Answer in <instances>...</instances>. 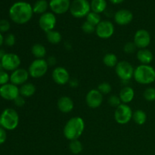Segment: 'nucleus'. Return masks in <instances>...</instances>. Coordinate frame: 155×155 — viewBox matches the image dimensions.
<instances>
[{"label":"nucleus","instance_id":"f257e3e1","mask_svg":"<svg viewBox=\"0 0 155 155\" xmlns=\"http://www.w3.org/2000/svg\"><path fill=\"white\" fill-rule=\"evenodd\" d=\"M33 15V6L26 2H18L11 6L9 17L17 24H25L31 20Z\"/></svg>","mask_w":155,"mask_h":155},{"label":"nucleus","instance_id":"f03ea898","mask_svg":"<svg viewBox=\"0 0 155 155\" xmlns=\"http://www.w3.org/2000/svg\"><path fill=\"white\" fill-rule=\"evenodd\" d=\"M85 130V122L80 117H74L68 120L63 130L64 137L68 140L78 139L83 135Z\"/></svg>","mask_w":155,"mask_h":155},{"label":"nucleus","instance_id":"7ed1b4c3","mask_svg":"<svg viewBox=\"0 0 155 155\" xmlns=\"http://www.w3.org/2000/svg\"><path fill=\"white\" fill-rule=\"evenodd\" d=\"M133 78L139 84H151L155 81V69L150 64H139L135 68Z\"/></svg>","mask_w":155,"mask_h":155},{"label":"nucleus","instance_id":"20e7f679","mask_svg":"<svg viewBox=\"0 0 155 155\" xmlns=\"http://www.w3.org/2000/svg\"><path fill=\"white\" fill-rule=\"evenodd\" d=\"M19 124V115L13 108H6L0 115V126L5 130H14Z\"/></svg>","mask_w":155,"mask_h":155},{"label":"nucleus","instance_id":"39448f33","mask_svg":"<svg viewBox=\"0 0 155 155\" xmlns=\"http://www.w3.org/2000/svg\"><path fill=\"white\" fill-rule=\"evenodd\" d=\"M90 12V3L88 0H74L71 4L70 12L76 18L86 17Z\"/></svg>","mask_w":155,"mask_h":155},{"label":"nucleus","instance_id":"423d86ee","mask_svg":"<svg viewBox=\"0 0 155 155\" xmlns=\"http://www.w3.org/2000/svg\"><path fill=\"white\" fill-rule=\"evenodd\" d=\"M48 70V64L45 59H35L29 66L28 72L32 78L39 79L44 77Z\"/></svg>","mask_w":155,"mask_h":155},{"label":"nucleus","instance_id":"0eeeda50","mask_svg":"<svg viewBox=\"0 0 155 155\" xmlns=\"http://www.w3.org/2000/svg\"><path fill=\"white\" fill-rule=\"evenodd\" d=\"M134 70L133 65L127 61H121L118 62L115 67V72L118 78L123 82H129L133 78Z\"/></svg>","mask_w":155,"mask_h":155},{"label":"nucleus","instance_id":"6e6552de","mask_svg":"<svg viewBox=\"0 0 155 155\" xmlns=\"http://www.w3.org/2000/svg\"><path fill=\"white\" fill-rule=\"evenodd\" d=\"M133 112L131 107L127 104H121L118 106L114 111V120L117 124L125 125L133 119Z\"/></svg>","mask_w":155,"mask_h":155},{"label":"nucleus","instance_id":"1a4fd4ad","mask_svg":"<svg viewBox=\"0 0 155 155\" xmlns=\"http://www.w3.org/2000/svg\"><path fill=\"white\" fill-rule=\"evenodd\" d=\"M114 31V25L110 21H101L95 28L96 36L102 39H107L112 37Z\"/></svg>","mask_w":155,"mask_h":155},{"label":"nucleus","instance_id":"9d476101","mask_svg":"<svg viewBox=\"0 0 155 155\" xmlns=\"http://www.w3.org/2000/svg\"><path fill=\"white\" fill-rule=\"evenodd\" d=\"M1 62L4 71L12 72L18 69L21 64L20 57L15 53H6L1 60Z\"/></svg>","mask_w":155,"mask_h":155},{"label":"nucleus","instance_id":"9b49d317","mask_svg":"<svg viewBox=\"0 0 155 155\" xmlns=\"http://www.w3.org/2000/svg\"><path fill=\"white\" fill-rule=\"evenodd\" d=\"M56 24H57V19L55 15L52 12H47L46 13L41 15L39 19V27L45 33H48L54 30Z\"/></svg>","mask_w":155,"mask_h":155},{"label":"nucleus","instance_id":"f8f14e48","mask_svg":"<svg viewBox=\"0 0 155 155\" xmlns=\"http://www.w3.org/2000/svg\"><path fill=\"white\" fill-rule=\"evenodd\" d=\"M151 34L148 30L140 29L136 32L133 38V42L139 49L147 48L151 44Z\"/></svg>","mask_w":155,"mask_h":155},{"label":"nucleus","instance_id":"ddd939ff","mask_svg":"<svg viewBox=\"0 0 155 155\" xmlns=\"http://www.w3.org/2000/svg\"><path fill=\"white\" fill-rule=\"evenodd\" d=\"M103 95L98 89H91L86 95V103L90 108L95 109L102 104Z\"/></svg>","mask_w":155,"mask_h":155},{"label":"nucleus","instance_id":"4468645a","mask_svg":"<svg viewBox=\"0 0 155 155\" xmlns=\"http://www.w3.org/2000/svg\"><path fill=\"white\" fill-rule=\"evenodd\" d=\"M19 95V88L12 83H8L0 86V96L4 99L8 101H14Z\"/></svg>","mask_w":155,"mask_h":155},{"label":"nucleus","instance_id":"2eb2a0df","mask_svg":"<svg viewBox=\"0 0 155 155\" xmlns=\"http://www.w3.org/2000/svg\"><path fill=\"white\" fill-rule=\"evenodd\" d=\"M51 77L54 83L60 86H64L68 83L71 79L69 72L64 67H56L52 71Z\"/></svg>","mask_w":155,"mask_h":155},{"label":"nucleus","instance_id":"dca6fc26","mask_svg":"<svg viewBox=\"0 0 155 155\" xmlns=\"http://www.w3.org/2000/svg\"><path fill=\"white\" fill-rule=\"evenodd\" d=\"M30 74L28 70L24 68H18L12 72L10 75V83L15 86H22L24 83H27Z\"/></svg>","mask_w":155,"mask_h":155},{"label":"nucleus","instance_id":"f3484780","mask_svg":"<svg viewBox=\"0 0 155 155\" xmlns=\"http://www.w3.org/2000/svg\"><path fill=\"white\" fill-rule=\"evenodd\" d=\"M71 4L70 0H51L49 2V8L52 13L63 15L70 11Z\"/></svg>","mask_w":155,"mask_h":155},{"label":"nucleus","instance_id":"a211bd4d","mask_svg":"<svg viewBox=\"0 0 155 155\" xmlns=\"http://www.w3.org/2000/svg\"><path fill=\"white\" fill-rule=\"evenodd\" d=\"M133 13L127 9H120L117 11L114 15V21L118 25H128L133 21Z\"/></svg>","mask_w":155,"mask_h":155},{"label":"nucleus","instance_id":"6ab92c4d","mask_svg":"<svg viewBox=\"0 0 155 155\" xmlns=\"http://www.w3.org/2000/svg\"><path fill=\"white\" fill-rule=\"evenodd\" d=\"M57 106L58 110L61 113L68 114L73 110L74 107V101L69 96H61L57 102Z\"/></svg>","mask_w":155,"mask_h":155},{"label":"nucleus","instance_id":"aec40b11","mask_svg":"<svg viewBox=\"0 0 155 155\" xmlns=\"http://www.w3.org/2000/svg\"><path fill=\"white\" fill-rule=\"evenodd\" d=\"M119 97L123 104H128L131 102L135 97V91L131 86H125L121 89L119 93Z\"/></svg>","mask_w":155,"mask_h":155},{"label":"nucleus","instance_id":"412c9836","mask_svg":"<svg viewBox=\"0 0 155 155\" xmlns=\"http://www.w3.org/2000/svg\"><path fill=\"white\" fill-rule=\"evenodd\" d=\"M136 58L141 64H150L154 60L153 53L148 48L139 49L136 53Z\"/></svg>","mask_w":155,"mask_h":155},{"label":"nucleus","instance_id":"4be33fe9","mask_svg":"<svg viewBox=\"0 0 155 155\" xmlns=\"http://www.w3.org/2000/svg\"><path fill=\"white\" fill-rule=\"evenodd\" d=\"M20 95L24 98H30L36 93V88L32 83H26L19 88Z\"/></svg>","mask_w":155,"mask_h":155},{"label":"nucleus","instance_id":"5701e85b","mask_svg":"<svg viewBox=\"0 0 155 155\" xmlns=\"http://www.w3.org/2000/svg\"><path fill=\"white\" fill-rule=\"evenodd\" d=\"M31 52L36 59H43L46 56L47 50L42 44L36 43L32 46Z\"/></svg>","mask_w":155,"mask_h":155},{"label":"nucleus","instance_id":"b1692460","mask_svg":"<svg viewBox=\"0 0 155 155\" xmlns=\"http://www.w3.org/2000/svg\"><path fill=\"white\" fill-rule=\"evenodd\" d=\"M90 6L92 12L100 15L107 8V2L106 0H92Z\"/></svg>","mask_w":155,"mask_h":155},{"label":"nucleus","instance_id":"393cba45","mask_svg":"<svg viewBox=\"0 0 155 155\" xmlns=\"http://www.w3.org/2000/svg\"><path fill=\"white\" fill-rule=\"evenodd\" d=\"M48 7H49V3L46 0H38L33 6V13L42 15L46 13Z\"/></svg>","mask_w":155,"mask_h":155},{"label":"nucleus","instance_id":"a878e982","mask_svg":"<svg viewBox=\"0 0 155 155\" xmlns=\"http://www.w3.org/2000/svg\"><path fill=\"white\" fill-rule=\"evenodd\" d=\"M103 63L107 68H115L118 64L117 57L114 53H107L103 57Z\"/></svg>","mask_w":155,"mask_h":155},{"label":"nucleus","instance_id":"bb28decb","mask_svg":"<svg viewBox=\"0 0 155 155\" xmlns=\"http://www.w3.org/2000/svg\"><path fill=\"white\" fill-rule=\"evenodd\" d=\"M133 120L137 125H143V124H145L146 123L147 120L146 113L144 110H140V109L135 110L133 114Z\"/></svg>","mask_w":155,"mask_h":155},{"label":"nucleus","instance_id":"cd10ccee","mask_svg":"<svg viewBox=\"0 0 155 155\" xmlns=\"http://www.w3.org/2000/svg\"><path fill=\"white\" fill-rule=\"evenodd\" d=\"M46 39L49 43L52 45H57L61 42L62 36L60 32L53 30L46 33Z\"/></svg>","mask_w":155,"mask_h":155},{"label":"nucleus","instance_id":"c85d7f7f","mask_svg":"<svg viewBox=\"0 0 155 155\" xmlns=\"http://www.w3.org/2000/svg\"><path fill=\"white\" fill-rule=\"evenodd\" d=\"M69 149L72 154H79L82 152V151L83 149V144L78 139L71 141L69 145Z\"/></svg>","mask_w":155,"mask_h":155},{"label":"nucleus","instance_id":"c756f323","mask_svg":"<svg viewBox=\"0 0 155 155\" xmlns=\"http://www.w3.org/2000/svg\"><path fill=\"white\" fill-rule=\"evenodd\" d=\"M86 21H88V22H89L90 24H92V25L96 27V26H98V24L101 21V18L99 14L95 13V12L91 11V12L88 14L87 16H86Z\"/></svg>","mask_w":155,"mask_h":155},{"label":"nucleus","instance_id":"7c9ffc66","mask_svg":"<svg viewBox=\"0 0 155 155\" xmlns=\"http://www.w3.org/2000/svg\"><path fill=\"white\" fill-rule=\"evenodd\" d=\"M143 97L147 101H155V88L148 87L145 90L143 93Z\"/></svg>","mask_w":155,"mask_h":155},{"label":"nucleus","instance_id":"2f4dec72","mask_svg":"<svg viewBox=\"0 0 155 155\" xmlns=\"http://www.w3.org/2000/svg\"><path fill=\"white\" fill-rule=\"evenodd\" d=\"M98 89L102 95L110 94L112 91V86L107 82H103L98 86Z\"/></svg>","mask_w":155,"mask_h":155},{"label":"nucleus","instance_id":"473e14b6","mask_svg":"<svg viewBox=\"0 0 155 155\" xmlns=\"http://www.w3.org/2000/svg\"><path fill=\"white\" fill-rule=\"evenodd\" d=\"M95 28H96L95 26L92 25V24H90V23L86 21L82 24L81 27L82 30L86 34H92V33H95Z\"/></svg>","mask_w":155,"mask_h":155},{"label":"nucleus","instance_id":"72a5a7b5","mask_svg":"<svg viewBox=\"0 0 155 155\" xmlns=\"http://www.w3.org/2000/svg\"><path fill=\"white\" fill-rule=\"evenodd\" d=\"M107 102H108V104H110L111 107H115V108H117L118 106L120 105V104H122L119 95H110V96L108 98V99H107Z\"/></svg>","mask_w":155,"mask_h":155},{"label":"nucleus","instance_id":"f704fd0d","mask_svg":"<svg viewBox=\"0 0 155 155\" xmlns=\"http://www.w3.org/2000/svg\"><path fill=\"white\" fill-rule=\"evenodd\" d=\"M136 44L134 43V42H128L124 45V51L127 54H133L136 51Z\"/></svg>","mask_w":155,"mask_h":155},{"label":"nucleus","instance_id":"c9c22d12","mask_svg":"<svg viewBox=\"0 0 155 155\" xmlns=\"http://www.w3.org/2000/svg\"><path fill=\"white\" fill-rule=\"evenodd\" d=\"M10 81V75L5 71H0V86L8 83Z\"/></svg>","mask_w":155,"mask_h":155},{"label":"nucleus","instance_id":"e433bc0d","mask_svg":"<svg viewBox=\"0 0 155 155\" xmlns=\"http://www.w3.org/2000/svg\"><path fill=\"white\" fill-rule=\"evenodd\" d=\"M15 42H16V37H15V36L13 33H8V34L5 37L4 43L7 46H13L15 44Z\"/></svg>","mask_w":155,"mask_h":155},{"label":"nucleus","instance_id":"4c0bfd02","mask_svg":"<svg viewBox=\"0 0 155 155\" xmlns=\"http://www.w3.org/2000/svg\"><path fill=\"white\" fill-rule=\"evenodd\" d=\"M11 24L7 20H0V33H5L10 30Z\"/></svg>","mask_w":155,"mask_h":155},{"label":"nucleus","instance_id":"58836bf2","mask_svg":"<svg viewBox=\"0 0 155 155\" xmlns=\"http://www.w3.org/2000/svg\"><path fill=\"white\" fill-rule=\"evenodd\" d=\"M14 103H15V106L18 107H21L25 104V98H24L21 95L17 97L15 100H14Z\"/></svg>","mask_w":155,"mask_h":155},{"label":"nucleus","instance_id":"ea45409f","mask_svg":"<svg viewBox=\"0 0 155 155\" xmlns=\"http://www.w3.org/2000/svg\"><path fill=\"white\" fill-rule=\"evenodd\" d=\"M7 139V133L6 130L2 127H0V145L4 143Z\"/></svg>","mask_w":155,"mask_h":155},{"label":"nucleus","instance_id":"a19ab883","mask_svg":"<svg viewBox=\"0 0 155 155\" xmlns=\"http://www.w3.org/2000/svg\"><path fill=\"white\" fill-rule=\"evenodd\" d=\"M68 84L71 88H77L79 86V81L76 78H71L68 82Z\"/></svg>","mask_w":155,"mask_h":155},{"label":"nucleus","instance_id":"79ce46f5","mask_svg":"<svg viewBox=\"0 0 155 155\" xmlns=\"http://www.w3.org/2000/svg\"><path fill=\"white\" fill-rule=\"evenodd\" d=\"M46 61L48 63V67L49 66H54L57 63V60H56V58L54 56H49L48 57V58L46 59Z\"/></svg>","mask_w":155,"mask_h":155},{"label":"nucleus","instance_id":"37998d69","mask_svg":"<svg viewBox=\"0 0 155 155\" xmlns=\"http://www.w3.org/2000/svg\"><path fill=\"white\" fill-rule=\"evenodd\" d=\"M124 1V0H110V2L113 3V4H115V5L120 4V3H122Z\"/></svg>","mask_w":155,"mask_h":155},{"label":"nucleus","instance_id":"c03bdc74","mask_svg":"<svg viewBox=\"0 0 155 155\" xmlns=\"http://www.w3.org/2000/svg\"><path fill=\"white\" fill-rule=\"evenodd\" d=\"M4 41H5V38L4 36H2V33H0V48L2 47V45L4 44Z\"/></svg>","mask_w":155,"mask_h":155},{"label":"nucleus","instance_id":"a18cd8bd","mask_svg":"<svg viewBox=\"0 0 155 155\" xmlns=\"http://www.w3.org/2000/svg\"><path fill=\"white\" fill-rule=\"evenodd\" d=\"M5 54H6V52L5 51V50L1 49V48H0V61L3 58V57H4Z\"/></svg>","mask_w":155,"mask_h":155},{"label":"nucleus","instance_id":"49530a36","mask_svg":"<svg viewBox=\"0 0 155 155\" xmlns=\"http://www.w3.org/2000/svg\"><path fill=\"white\" fill-rule=\"evenodd\" d=\"M4 71V69H3L2 64V62H1V61H0V71Z\"/></svg>","mask_w":155,"mask_h":155}]
</instances>
